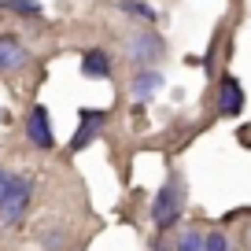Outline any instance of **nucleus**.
<instances>
[{"instance_id": "13", "label": "nucleus", "mask_w": 251, "mask_h": 251, "mask_svg": "<svg viewBox=\"0 0 251 251\" xmlns=\"http://www.w3.org/2000/svg\"><path fill=\"white\" fill-rule=\"evenodd\" d=\"M203 251H229V244L222 233H211V236H203Z\"/></svg>"}, {"instance_id": "11", "label": "nucleus", "mask_w": 251, "mask_h": 251, "mask_svg": "<svg viewBox=\"0 0 251 251\" xmlns=\"http://www.w3.org/2000/svg\"><path fill=\"white\" fill-rule=\"evenodd\" d=\"M4 8L19 11V15H41V4H37V0H8Z\"/></svg>"}, {"instance_id": "9", "label": "nucleus", "mask_w": 251, "mask_h": 251, "mask_svg": "<svg viewBox=\"0 0 251 251\" xmlns=\"http://www.w3.org/2000/svg\"><path fill=\"white\" fill-rule=\"evenodd\" d=\"M159 85H163V74L144 71V67H141V71L133 74V85H129V89H133V100H151V96L159 93Z\"/></svg>"}, {"instance_id": "5", "label": "nucleus", "mask_w": 251, "mask_h": 251, "mask_svg": "<svg viewBox=\"0 0 251 251\" xmlns=\"http://www.w3.org/2000/svg\"><path fill=\"white\" fill-rule=\"evenodd\" d=\"M163 37L159 33H137V37H129V59L141 63V67H148V63H159L163 59Z\"/></svg>"}, {"instance_id": "2", "label": "nucleus", "mask_w": 251, "mask_h": 251, "mask_svg": "<svg viewBox=\"0 0 251 251\" xmlns=\"http://www.w3.org/2000/svg\"><path fill=\"white\" fill-rule=\"evenodd\" d=\"M181 203H185V196H181V177H166V185L159 188L155 203H151V222H155L159 229H166L170 222H177Z\"/></svg>"}, {"instance_id": "4", "label": "nucleus", "mask_w": 251, "mask_h": 251, "mask_svg": "<svg viewBox=\"0 0 251 251\" xmlns=\"http://www.w3.org/2000/svg\"><path fill=\"white\" fill-rule=\"evenodd\" d=\"M26 59H30V52H26V45L15 37V33H0V74H15L26 67Z\"/></svg>"}, {"instance_id": "3", "label": "nucleus", "mask_w": 251, "mask_h": 251, "mask_svg": "<svg viewBox=\"0 0 251 251\" xmlns=\"http://www.w3.org/2000/svg\"><path fill=\"white\" fill-rule=\"evenodd\" d=\"M26 137H30V144H33V148H41V151H48L55 144L45 103H33V107H30V115H26Z\"/></svg>"}, {"instance_id": "6", "label": "nucleus", "mask_w": 251, "mask_h": 251, "mask_svg": "<svg viewBox=\"0 0 251 251\" xmlns=\"http://www.w3.org/2000/svg\"><path fill=\"white\" fill-rule=\"evenodd\" d=\"M103 122H107V115H103V111H89V107H81V115H78V133H74V141H71V151H81L85 144H93Z\"/></svg>"}, {"instance_id": "8", "label": "nucleus", "mask_w": 251, "mask_h": 251, "mask_svg": "<svg viewBox=\"0 0 251 251\" xmlns=\"http://www.w3.org/2000/svg\"><path fill=\"white\" fill-rule=\"evenodd\" d=\"M81 74H85V78H107L111 74V55L103 52V48H89V52L81 55Z\"/></svg>"}, {"instance_id": "12", "label": "nucleus", "mask_w": 251, "mask_h": 251, "mask_svg": "<svg viewBox=\"0 0 251 251\" xmlns=\"http://www.w3.org/2000/svg\"><path fill=\"white\" fill-rule=\"evenodd\" d=\"M177 251H203V236L200 233H185L177 240Z\"/></svg>"}, {"instance_id": "10", "label": "nucleus", "mask_w": 251, "mask_h": 251, "mask_svg": "<svg viewBox=\"0 0 251 251\" xmlns=\"http://www.w3.org/2000/svg\"><path fill=\"white\" fill-rule=\"evenodd\" d=\"M118 11H126V15H133L137 23H151V19H155L151 4H144V0H118Z\"/></svg>"}, {"instance_id": "1", "label": "nucleus", "mask_w": 251, "mask_h": 251, "mask_svg": "<svg viewBox=\"0 0 251 251\" xmlns=\"http://www.w3.org/2000/svg\"><path fill=\"white\" fill-rule=\"evenodd\" d=\"M30 196H33V185L26 177H19V174H11L8 188H4V196H0V218L8 222V226L23 222L26 207H30Z\"/></svg>"}, {"instance_id": "7", "label": "nucleus", "mask_w": 251, "mask_h": 251, "mask_svg": "<svg viewBox=\"0 0 251 251\" xmlns=\"http://www.w3.org/2000/svg\"><path fill=\"white\" fill-rule=\"evenodd\" d=\"M240 111H244V89H240V81H236L233 74H226L222 85H218V115L236 118Z\"/></svg>"}]
</instances>
